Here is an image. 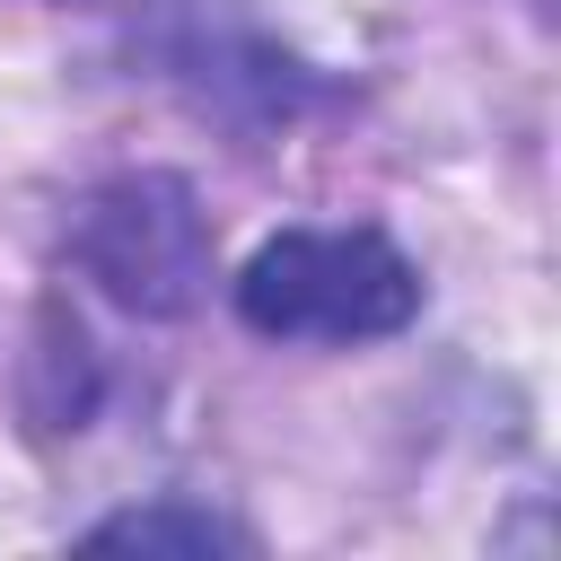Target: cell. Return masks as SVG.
Instances as JSON below:
<instances>
[{"label":"cell","mask_w":561,"mask_h":561,"mask_svg":"<svg viewBox=\"0 0 561 561\" xmlns=\"http://www.w3.org/2000/svg\"><path fill=\"white\" fill-rule=\"evenodd\" d=\"M70 263L123 307V316H149V324H175L210 298V272H219V237H210V210L184 175L167 167H131V175H105L79 210H70Z\"/></svg>","instance_id":"7a4b0ae2"},{"label":"cell","mask_w":561,"mask_h":561,"mask_svg":"<svg viewBox=\"0 0 561 561\" xmlns=\"http://www.w3.org/2000/svg\"><path fill=\"white\" fill-rule=\"evenodd\" d=\"M237 324L263 342H386L421 316V263L386 228H280L228 280Z\"/></svg>","instance_id":"6da1fadb"},{"label":"cell","mask_w":561,"mask_h":561,"mask_svg":"<svg viewBox=\"0 0 561 561\" xmlns=\"http://www.w3.org/2000/svg\"><path fill=\"white\" fill-rule=\"evenodd\" d=\"M88 543H140V552H237L245 526H228V517H210V508H175V500H158V508H114V517H96Z\"/></svg>","instance_id":"3957f363"}]
</instances>
